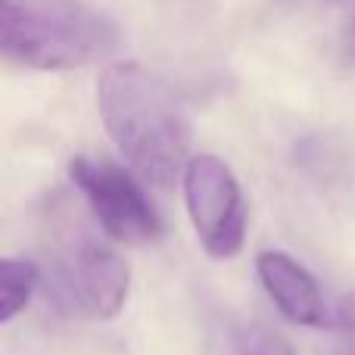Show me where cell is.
<instances>
[{
  "label": "cell",
  "mask_w": 355,
  "mask_h": 355,
  "mask_svg": "<svg viewBox=\"0 0 355 355\" xmlns=\"http://www.w3.org/2000/svg\"><path fill=\"white\" fill-rule=\"evenodd\" d=\"M256 271L265 293L287 321L302 327H327L334 331L337 306L324 300L321 284L302 262L281 250H262L256 256Z\"/></svg>",
  "instance_id": "6"
},
{
  "label": "cell",
  "mask_w": 355,
  "mask_h": 355,
  "mask_svg": "<svg viewBox=\"0 0 355 355\" xmlns=\"http://www.w3.org/2000/svg\"><path fill=\"white\" fill-rule=\"evenodd\" d=\"M349 44H352V60H355V28H352V41Z\"/></svg>",
  "instance_id": "10"
},
{
  "label": "cell",
  "mask_w": 355,
  "mask_h": 355,
  "mask_svg": "<svg viewBox=\"0 0 355 355\" xmlns=\"http://www.w3.org/2000/svg\"><path fill=\"white\" fill-rule=\"evenodd\" d=\"M334 334H337V343H334L331 355H355V296H346L337 302Z\"/></svg>",
  "instance_id": "9"
},
{
  "label": "cell",
  "mask_w": 355,
  "mask_h": 355,
  "mask_svg": "<svg viewBox=\"0 0 355 355\" xmlns=\"http://www.w3.org/2000/svg\"><path fill=\"white\" fill-rule=\"evenodd\" d=\"M110 137L144 181L168 187L187 172L190 119L162 78L137 62H116L97 81Z\"/></svg>",
  "instance_id": "1"
},
{
  "label": "cell",
  "mask_w": 355,
  "mask_h": 355,
  "mask_svg": "<svg viewBox=\"0 0 355 355\" xmlns=\"http://www.w3.org/2000/svg\"><path fill=\"white\" fill-rule=\"evenodd\" d=\"M75 187L87 200L91 212L103 225V231L119 243H150L162 234V221L156 206L147 200L144 187L128 172L110 162L72 159L69 166Z\"/></svg>",
  "instance_id": "4"
},
{
  "label": "cell",
  "mask_w": 355,
  "mask_h": 355,
  "mask_svg": "<svg viewBox=\"0 0 355 355\" xmlns=\"http://www.w3.org/2000/svg\"><path fill=\"white\" fill-rule=\"evenodd\" d=\"M184 202L202 250L212 259H234L243 250L250 212L243 187L227 162L209 153L190 159L184 172Z\"/></svg>",
  "instance_id": "3"
},
{
  "label": "cell",
  "mask_w": 355,
  "mask_h": 355,
  "mask_svg": "<svg viewBox=\"0 0 355 355\" xmlns=\"http://www.w3.org/2000/svg\"><path fill=\"white\" fill-rule=\"evenodd\" d=\"M237 349L240 355H293L287 343H284L277 334L265 331V327H243V331L237 334Z\"/></svg>",
  "instance_id": "8"
},
{
  "label": "cell",
  "mask_w": 355,
  "mask_h": 355,
  "mask_svg": "<svg viewBox=\"0 0 355 355\" xmlns=\"http://www.w3.org/2000/svg\"><path fill=\"white\" fill-rule=\"evenodd\" d=\"M122 28L91 0H0V47L10 62L66 72L112 56Z\"/></svg>",
  "instance_id": "2"
},
{
  "label": "cell",
  "mask_w": 355,
  "mask_h": 355,
  "mask_svg": "<svg viewBox=\"0 0 355 355\" xmlns=\"http://www.w3.org/2000/svg\"><path fill=\"white\" fill-rule=\"evenodd\" d=\"M37 284H41V268L35 262L16 256L0 259V324H10L28 306Z\"/></svg>",
  "instance_id": "7"
},
{
  "label": "cell",
  "mask_w": 355,
  "mask_h": 355,
  "mask_svg": "<svg viewBox=\"0 0 355 355\" xmlns=\"http://www.w3.org/2000/svg\"><path fill=\"white\" fill-rule=\"evenodd\" d=\"M128 262L100 240L75 243L56 268V296L87 318H116L128 302Z\"/></svg>",
  "instance_id": "5"
}]
</instances>
